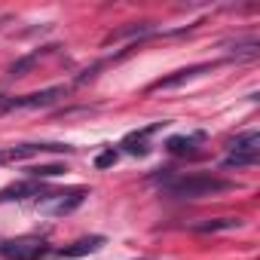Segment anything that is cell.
Here are the masks:
<instances>
[{"mask_svg": "<svg viewBox=\"0 0 260 260\" xmlns=\"http://www.w3.org/2000/svg\"><path fill=\"white\" fill-rule=\"evenodd\" d=\"M166 190L178 199H202V196L226 193V190H233V184L217 175H175L166 181Z\"/></svg>", "mask_w": 260, "mask_h": 260, "instance_id": "cell-1", "label": "cell"}, {"mask_svg": "<svg viewBox=\"0 0 260 260\" xmlns=\"http://www.w3.org/2000/svg\"><path fill=\"white\" fill-rule=\"evenodd\" d=\"M52 248L40 236H22V239H10V242L0 245V257L4 260H40Z\"/></svg>", "mask_w": 260, "mask_h": 260, "instance_id": "cell-2", "label": "cell"}, {"mask_svg": "<svg viewBox=\"0 0 260 260\" xmlns=\"http://www.w3.org/2000/svg\"><path fill=\"white\" fill-rule=\"evenodd\" d=\"M260 159V135L257 132H245L233 141L230 156L223 159V169H248Z\"/></svg>", "mask_w": 260, "mask_h": 260, "instance_id": "cell-3", "label": "cell"}, {"mask_svg": "<svg viewBox=\"0 0 260 260\" xmlns=\"http://www.w3.org/2000/svg\"><path fill=\"white\" fill-rule=\"evenodd\" d=\"M43 150H71L68 144H22V147H10V150H0V166L4 162H16V159H25V156H37Z\"/></svg>", "mask_w": 260, "mask_h": 260, "instance_id": "cell-4", "label": "cell"}, {"mask_svg": "<svg viewBox=\"0 0 260 260\" xmlns=\"http://www.w3.org/2000/svg\"><path fill=\"white\" fill-rule=\"evenodd\" d=\"M58 95H64L61 86L46 89V92H34V95H22V98H10V101H4V107H43V104H52Z\"/></svg>", "mask_w": 260, "mask_h": 260, "instance_id": "cell-5", "label": "cell"}, {"mask_svg": "<svg viewBox=\"0 0 260 260\" xmlns=\"http://www.w3.org/2000/svg\"><path fill=\"white\" fill-rule=\"evenodd\" d=\"M101 236H86V239H77V242H71V245H64V248H58L55 254L58 257H83V254H92V251H98L101 248Z\"/></svg>", "mask_w": 260, "mask_h": 260, "instance_id": "cell-6", "label": "cell"}, {"mask_svg": "<svg viewBox=\"0 0 260 260\" xmlns=\"http://www.w3.org/2000/svg\"><path fill=\"white\" fill-rule=\"evenodd\" d=\"M199 144H202V135H178V138L166 141V150L175 156H193Z\"/></svg>", "mask_w": 260, "mask_h": 260, "instance_id": "cell-7", "label": "cell"}, {"mask_svg": "<svg viewBox=\"0 0 260 260\" xmlns=\"http://www.w3.org/2000/svg\"><path fill=\"white\" fill-rule=\"evenodd\" d=\"M156 128H159V122L156 125H150V128H144V132H132V135H128L119 147L122 150H128V153H147V138L156 132Z\"/></svg>", "mask_w": 260, "mask_h": 260, "instance_id": "cell-8", "label": "cell"}, {"mask_svg": "<svg viewBox=\"0 0 260 260\" xmlns=\"http://www.w3.org/2000/svg\"><path fill=\"white\" fill-rule=\"evenodd\" d=\"M208 64H196V68H187V71H178L175 77H169V80H159L153 89H172V86H178V83H184V80H190V77H196L199 71H205Z\"/></svg>", "mask_w": 260, "mask_h": 260, "instance_id": "cell-9", "label": "cell"}, {"mask_svg": "<svg viewBox=\"0 0 260 260\" xmlns=\"http://www.w3.org/2000/svg\"><path fill=\"white\" fill-rule=\"evenodd\" d=\"M236 226H242L239 217H220V220L202 223V226H196V230H199V233H217V230H236Z\"/></svg>", "mask_w": 260, "mask_h": 260, "instance_id": "cell-10", "label": "cell"}, {"mask_svg": "<svg viewBox=\"0 0 260 260\" xmlns=\"http://www.w3.org/2000/svg\"><path fill=\"white\" fill-rule=\"evenodd\" d=\"M31 172V178H49V175H61L64 169L61 166H46V169H28Z\"/></svg>", "mask_w": 260, "mask_h": 260, "instance_id": "cell-11", "label": "cell"}, {"mask_svg": "<svg viewBox=\"0 0 260 260\" xmlns=\"http://www.w3.org/2000/svg\"><path fill=\"white\" fill-rule=\"evenodd\" d=\"M113 162H116V150H104V153L95 159V166H98V169H107V166H113Z\"/></svg>", "mask_w": 260, "mask_h": 260, "instance_id": "cell-12", "label": "cell"}]
</instances>
